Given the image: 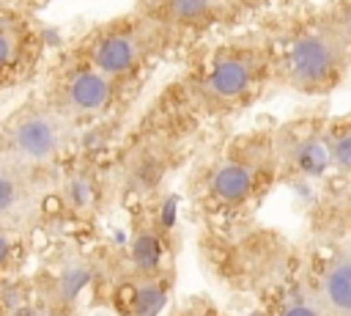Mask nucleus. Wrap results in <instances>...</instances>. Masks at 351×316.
<instances>
[{"label": "nucleus", "mask_w": 351, "mask_h": 316, "mask_svg": "<svg viewBox=\"0 0 351 316\" xmlns=\"http://www.w3.org/2000/svg\"><path fill=\"white\" fill-rule=\"evenodd\" d=\"M271 88L269 44L263 33L250 25L192 47L176 80L159 91L137 126L197 140V132L239 118Z\"/></svg>", "instance_id": "obj_1"}, {"label": "nucleus", "mask_w": 351, "mask_h": 316, "mask_svg": "<svg viewBox=\"0 0 351 316\" xmlns=\"http://www.w3.org/2000/svg\"><path fill=\"white\" fill-rule=\"evenodd\" d=\"M255 27L269 44L274 85L321 102L348 80L351 55L321 16L318 3H280Z\"/></svg>", "instance_id": "obj_2"}, {"label": "nucleus", "mask_w": 351, "mask_h": 316, "mask_svg": "<svg viewBox=\"0 0 351 316\" xmlns=\"http://www.w3.org/2000/svg\"><path fill=\"white\" fill-rule=\"evenodd\" d=\"M274 124H258L211 143L195 162L189 190L214 225L247 217L277 184Z\"/></svg>", "instance_id": "obj_3"}, {"label": "nucleus", "mask_w": 351, "mask_h": 316, "mask_svg": "<svg viewBox=\"0 0 351 316\" xmlns=\"http://www.w3.org/2000/svg\"><path fill=\"white\" fill-rule=\"evenodd\" d=\"M71 49L96 71L132 91L167 55H181L176 41L137 11L93 25Z\"/></svg>", "instance_id": "obj_4"}, {"label": "nucleus", "mask_w": 351, "mask_h": 316, "mask_svg": "<svg viewBox=\"0 0 351 316\" xmlns=\"http://www.w3.org/2000/svg\"><path fill=\"white\" fill-rule=\"evenodd\" d=\"M288 0H134L132 11L165 30L181 55L192 47L244 30Z\"/></svg>", "instance_id": "obj_5"}, {"label": "nucleus", "mask_w": 351, "mask_h": 316, "mask_svg": "<svg viewBox=\"0 0 351 316\" xmlns=\"http://www.w3.org/2000/svg\"><path fill=\"white\" fill-rule=\"evenodd\" d=\"M326 316H351V187H340L315 214V245L304 261Z\"/></svg>", "instance_id": "obj_6"}, {"label": "nucleus", "mask_w": 351, "mask_h": 316, "mask_svg": "<svg viewBox=\"0 0 351 316\" xmlns=\"http://www.w3.org/2000/svg\"><path fill=\"white\" fill-rule=\"evenodd\" d=\"M129 96H134L132 88H123L115 80L104 77L74 49H69L49 74L44 102L80 132L82 126L104 124L110 115L123 110Z\"/></svg>", "instance_id": "obj_7"}, {"label": "nucleus", "mask_w": 351, "mask_h": 316, "mask_svg": "<svg viewBox=\"0 0 351 316\" xmlns=\"http://www.w3.org/2000/svg\"><path fill=\"white\" fill-rule=\"evenodd\" d=\"M77 140V129L44 99L22 104L0 129V165L38 173L52 168Z\"/></svg>", "instance_id": "obj_8"}, {"label": "nucleus", "mask_w": 351, "mask_h": 316, "mask_svg": "<svg viewBox=\"0 0 351 316\" xmlns=\"http://www.w3.org/2000/svg\"><path fill=\"white\" fill-rule=\"evenodd\" d=\"M329 110L324 102L293 113L291 118L274 121V154L280 181H304L329 173L324 148V124Z\"/></svg>", "instance_id": "obj_9"}, {"label": "nucleus", "mask_w": 351, "mask_h": 316, "mask_svg": "<svg viewBox=\"0 0 351 316\" xmlns=\"http://www.w3.org/2000/svg\"><path fill=\"white\" fill-rule=\"evenodd\" d=\"M44 52V38L36 22L16 8H0V91L25 82Z\"/></svg>", "instance_id": "obj_10"}, {"label": "nucleus", "mask_w": 351, "mask_h": 316, "mask_svg": "<svg viewBox=\"0 0 351 316\" xmlns=\"http://www.w3.org/2000/svg\"><path fill=\"white\" fill-rule=\"evenodd\" d=\"M44 192H38V173L0 165V228L16 231L41 212Z\"/></svg>", "instance_id": "obj_11"}, {"label": "nucleus", "mask_w": 351, "mask_h": 316, "mask_svg": "<svg viewBox=\"0 0 351 316\" xmlns=\"http://www.w3.org/2000/svg\"><path fill=\"white\" fill-rule=\"evenodd\" d=\"M101 195H104V181H101L99 165L88 162V165H74L63 176L58 201H60V209H66V212L90 214L99 206Z\"/></svg>", "instance_id": "obj_12"}, {"label": "nucleus", "mask_w": 351, "mask_h": 316, "mask_svg": "<svg viewBox=\"0 0 351 316\" xmlns=\"http://www.w3.org/2000/svg\"><path fill=\"white\" fill-rule=\"evenodd\" d=\"M96 278V267L90 258L85 256H71L66 258L55 275H52V286H49V300H44L52 311L55 308H69L80 300V294L93 283Z\"/></svg>", "instance_id": "obj_13"}, {"label": "nucleus", "mask_w": 351, "mask_h": 316, "mask_svg": "<svg viewBox=\"0 0 351 316\" xmlns=\"http://www.w3.org/2000/svg\"><path fill=\"white\" fill-rule=\"evenodd\" d=\"M324 148L329 173L340 187H351V110L326 118L324 124Z\"/></svg>", "instance_id": "obj_14"}, {"label": "nucleus", "mask_w": 351, "mask_h": 316, "mask_svg": "<svg viewBox=\"0 0 351 316\" xmlns=\"http://www.w3.org/2000/svg\"><path fill=\"white\" fill-rule=\"evenodd\" d=\"M318 11L329 22V27L340 36V41L351 55V0H324L318 3Z\"/></svg>", "instance_id": "obj_15"}, {"label": "nucleus", "mask_w": 351, "mask_h": 316, "mask_svg": "<svg viewBox=\"0 0 351 316\" xmlns=\"http://www.w3.org/2000/svg\"><path fill=\"white\" fill-rule=\"evenodd\" d=\"M52 313L55 311L47 302H27V300H22L19 305L3 311V316H52Z\"/></svg>", "instance_id": "obj_16"}, {"label": "nucleus", "mask_w": 351, "mask_h": 316, "mask_svg": "<svg viewBox=\"0 0 351 316\" xmlns=\"http://www.w3.org/2000/svg\"><path fill=\"white\" fill-rule=\"evenodd\" d=\"M14 231H5L0 228V269H5V264L11 261V253H14V239H11Z\"/></svg>", "instance_id": "obj_17"}, {"label": "nucleus", "mask_w": 351, "mask_h": 316, "mask_svg": "<svg viewBox=\"0 0 351 316\" xmlns=\"http://www.w3.org/2000/svg\"><path fill=\"white\" fill-rule=\"evenodd\" d=\"M16 3H22V5H41V3H49V0H16Z\"/></svg>", "instance_id": "obj_18"}]
</instances>
